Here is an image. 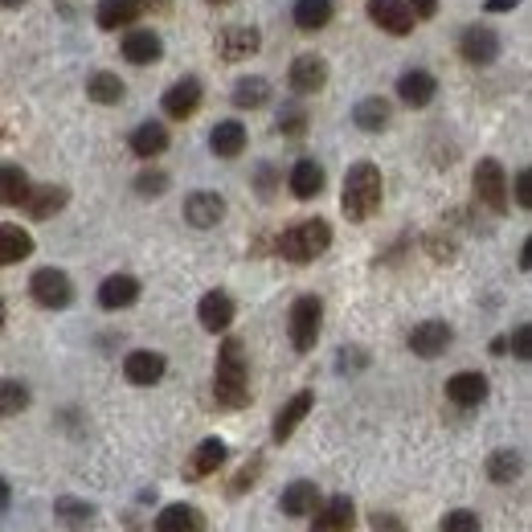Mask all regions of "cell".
Here are the masks:
<instances>
[{
  "instance_id": "cell-1",
  "label": "cell",
  "mask_w": 532,
  "mask_h": 532,
  "mask_svg": "<svg viewBox=\"0 0 532 532\" xmlns=\"http://www.w3.org/2000/svg\"><path fill=\"white\" fill-rule=\"evenodd\" d=\"M213 402L221 410H246L250 406V361H246V344L238 336H226V344L217 348Z\"/></svg>"
},
{
  "instance_id": "cell-2",
  "label": "cell",
  "mask_w": 532,
  "mask_h": 532,
  "mask_svg": "<svg viewBox=\"0 0 532 532\" xmlns=\"http://www.w3.org/2000/svg\"><path fill=\"white\" fill-rule=\"evenodd\" d=\"M381 197H385V176L377 164L361 160V164H352L348 176H344V189H340V209L348 221H369L377 209H381Z\"/></svg>"
},
{
  "instance_id": "cell-3",
  "label": "cell",
  "mask_w": 532,
  "mask_h": 532,
  "mask_svg": "<svg viewBox=\"0 0 532 532\" xmlns=\"http://www.w3.org/2000/svg\"><path fill=\"white\" fill-rule=\"evenodd\" d=\"M332 246V226L324 217H307V221H295L291 230L279 234V254L295 266H307V262H316L324 250Z\"/></svg>"
},
{
  "instance_id": "cell-4",
  "label": "cell",
  "mask_w": 532,
  "mask_h": 532,
  "mask_svg": "<svg viewBox=\"0 0 532 532\" xmlns=\"http://www.w3.org/2000/svg\"><path fill=\"white\" fill-rule=\"evenodd\" d=\"M287 332H291V348L295 352H312L320 344V332H324V299L320 295H299L291 303Z\"/></svg>"
},
{
  "instance_id": "cell-5",
  "label": "cell",
  "mask_w": 532,
  "mask_h": 532,
  "mask_svg": "<svg viewBox=\"0 0 532 532\" xmlns=\"http://www.w3.org/2000/svg\"><path fill=\"white\" fill-rule=\"evenodd\" d=\"M29 295L37 307H46V312H62V307L74 303V283L66 271H58V266H41V271H33V279H29Z\"/></svg>"
},
{
  "instance_id": "cell-6",
  "label": "cell",
  "mask_w": 532,
  "mask_h": 532,
  "mask_svg": "<svg viewBox=\"0 0 532 532\" xmlns=\"http://www.w3.org/2000/svg\"><path fill=\"white\" fill-rule=\"evenodd\" d=\"M508 172H504V164L500 160H479L475 164V197H479V205H487L492 213H508V205H512V197H508Z\"/></svg>"
},
{
  "instance_id": "cell-7",
  "label": "cell",
  "mask_w": 532,
  "mask_h": 532,
  "mask_svg": "<svg viewBox=\"0 0 532 532\" xmlns=\"http://www.w3.org/2000/svg\"><path fill=\"white\" fill-rule=\"evenodd\" d=\"M459 54H463V62H471V66H492L496 58H500V33L492 29V25H467L463 33H459Z\"/></svg>"
},
{
  "instance_id": "cell-8",
  "label": "cell",
  "mask_w": 532,
  "mask_h": 532,
  "mask_svg": "<svg viewBox=\"0 0 532 532\" xmlns=\"http://www.w3.org/2000/svg\"><path fill=\"white\" fill-rule=\"evenodd\" d=\"M406 344H410L414 357L434 361V357H442V352L455 344V328H451L447 320H426V324H418V328L406 336Z\"/></svg>"
},
{
  "instance_id": "cell-9",
  "label": "cell",
  "mask_w": 532,
  "mask_h": 532,
  "mask_svg": "<svg viewBox=\"0 0 532 532\" xmlns=\"http://www.w3.org/2000/svg\"><path fill=\"white\" fill-rule=\"evenodd\" d=\"M201 99H205L201 82H197V78H181V82H172L168 91H164L160 107H164V115H168V119L185 123V119H193V115L201 111Z\"/></svg>"
},
{
  "instance_id": "cell-10",
  "label": "cell",
  "mask_w": 532,
  "mask_h": 532,
  "mask_svg": "<svg viewBox=\"0 0 532 532\" xmlns=\"http://www.w3.org/2000/svg\"><path fill=\"white\" fill-rule=\"evenodd\" d=\"M226 459H230L226 438H201V442H197V451L185 459V479H189V483L209 479V475H217L221 467H226Z\"/></svg>"
},
{
  "instance_id": "cell-11",
  "label": "cell",
  "mask_w": 532,
  "mask_h": 532,
  "mask_svg": "<svg viewBox=\"0 0 532 532\" xmlns=\"http://www.w3.org/2000/svg\"><path fill=\"white\" fill-rule=\"evenodd\" d=\"M287 86L295 95H316L328 86V62L320 54H299L287 70Z\"/></svg>"
},
{
  "instance_id": "cell-12",
  "label": "cell",
  "mask_w": 532,
  "mask_h": 532,
  "mask_svg": "<svg viewBox=\"0 0 532 532\" xmlns=\"http://www.w3.org/2000/svg\"><path fill=\"white\" fill-rule=\"evenodd\" d=\"M213 46H217V58H226V62H242V58L258 54L262 33H258V25H230V29H221V33H217Z\"/></svg>"
},
{
  "instance_id": "cell-13",
  "label": "cell",
  "mask_w": 532,
  "mask_h": 532,
  "mask_svg": "<svg viewBox=\"0 0 532 532\" xmlns=\"http://www.w3.org/2000/svg\"><path fill=\"white\" fill-rule=\"evenodd\" d=\"M164 373H168L164 352L136 348V352H127V357H123V377L131 385H156V381H164Z\"/></svg>"
},
{
  "instance_id": "cell-14",
  "label": "cell",
  "mask_w": 532,
  "mask_h": 532,
  "mask_svg": "<svg viewBox=\"0 0 532 532\" xmlns=\"http://www.w3.org/2000/svg\"><path fill=\"white\" fill-rule=\"evenodd\" d=\"M234 316H238V307H234V299H230L226 291H205L201 303H197V320H201V328L213 332V336H217V332H230Z\"/></svg>"
},
{
  "instance_id": "cell-15",
  "label": "cell",
  "mask_w": 532,
  "mask_h": 532,
  "mask_svg": "<svg viewBox=\"0 0 532 532\" xmlns=\"http://www.w3.org/2000/svg\"><path fill=\"white\" fill-rule=\"evenodd\" d=\"M221 217H226V197H221V193L197 189V193L185 197V221L193 230H213Z\"/></svg>"
},
{
  "instance_id": "cell-16",
  "label": "cell",
  "mask_w": 532,
  "mask_h": 532,
  "mask_svg": "<svg viewBox=\"0 0 532 532\" xmlns=\"http://www.w3.org/2000/svg\"><path fill=\"white\" fill-rule=\"evenodd\" d=\"M312 532H352L357 528V504L348 496H332L328 504H316L312 512Z\"/></svg>"
},
{
  "instance_id": "cell-17",
  "label": "cell",
  "mask_w": 532,
  "mask_h": 532,
  "mask_svg": "<svg viewBox=\"0 0 532 532\" xmlns=\"http://www.w3.org/2000/svg\"><path fill=\"white\" fill-rule=\"evenodd\" d=\"M487 393H492V385H487V377L483 373H475V369H463V373H455L451 381H447V397L459 406V410H475V406H483L487 402Z\"/></svg>"
},
{
  "instance_id": "cell-18",
  "label": "cell",
  "mask_w": 532,
  "mask_h": 532,
  "mask_svg": "<svg viewBox=\"0 0 532 532\" xmlns=\"http://www.w3.org/2000/svg\"><path fill=\"white\" fill-rule=\"evenodd\" d=\"M369 21L393 37H406L414 29V13L406 9V0H369Z\"/></svg>"
},
{
  "instance_id": "cell-19",
  "label": "cell",
  "mask_w": 532,
  "mask_h": 532,
  "mask_svg": "<svg viewBox=\"0 0 532 532\" xmlns=\"http://www.w3.org/2000/svg\"><path fill=\"white\" fill-rule=\"evenodd\" d=\"M287 185H291V193H295L299 201L320 197V193H324V185H328L324 164H320V160H312V156L295 160V164H291V176H287Z\"/></svg>"
},
{
  "instance_id": "cell-20",
  "label": "cell",
  "mask_w": 532,
  "mask_h": 532,
  "mask_svg": "<svg viewBox=\"0 0 532 532\" xmlns=\"http://www.w3.org/2000/svg\"><path fill=\"white\" fill-rule=\"evenodd\" d=\"M312 406H316V389H299L295 397H291V402L275 414V426H271V438L275 442H287L295 430H299V422L307 418V414H312Z\"/></svg>"
},
{
  "instance_id": "cell-21",
  "label": "cell",
  "mask_w": 532,
  "mask_h": 532,
  "mask_svg": "<svg viewBox=\"0 0 532 532\" xmlns=\"http://www.w3.org/2000/svg\"><path fill=\"white\" fill-rule=\"evenodd\" d=\"M119 50H123V58H127L131 66H152V62L164 58V37L152 33V29H131V33L123 37Z\"/></svg>"
},
{
  "instance_id": "cell-22",
  "label": "cell",
  "mask_w": 532,
  "mask_h": 532,
  "mask_svg": "<svg viewBox=\"0 0 532 532\" xmlns=\"http://www.w3.org/2000/svg\"><path fill=\"white\" fill-rule=\"evenodd\" d=\"M140 299V279L136 275H107L99 283V307L103 312H123Z\"/></svg>"
},
{
  "instance_id": "cell-23",
  "label": "cell",
  "mask_w": 532,
  "mask_h": 532,
  "mask_svg": "<svg viewBox=\"0 0 532 532\" xmlns=\"http://www.w3.org/2000/svg\"><path fill=\"white\" fill-rule=\"evenodd\" d=\"M434 95H438V78L430 70H406L397 78V99L406 107H430Z\"/></svg>"
},
{
  "instance_id": "cell-24",
  "label": "cell",
  "mask_w": 532,
  "mask_h": 532,
  "mask_svg": "<svg viewBox=\"0 0 532 532\" xmlns=\"http://www.w3.org/2000/svg\"><path fill=\"white\" fill-rule=\"evenodd\" d=\"M144 0H99V9H95V21L99 29L115 33V29H127V25H136L144 17Z\"/></svg>"
},
{
  "instance_id": "cell-25",
  "label": "cell",
  "mask_w": 532,
  "mask_h": 532,
  "mask_svg": "<svg viewBox=\"0 0 532 532\" xmlns=\"http://www.w3.org/2000/svg\"><path fill=\"white\" fill-rule=\"evenodd\" d=\"M209 152L221 156V160H234L246 152V127L242 119H221L213 131H209Z\"/></svg>"
},
{
  "instance_id": "cell-26",
  "label": "cell",
  "mask_w": 532,
  "mask_h": 532,
  "mask_svg": "<svg viewBox=\"0 0 532 532\" xmlns=\"http://www.w3.org/2000/svg\"><path fill=\"white\" fill-rule=\"evenodd\" d=\"M168 127L164 123H156V119H148V123H140L136 131H131V140H127V148L136 152L140 160H156V156H164L168 152Z\"/></svg>"
},
{
  "instance_id": "cell-27",
  "label": "cell",
  "mask_w": 532,
  "mask_h": 532,
  "mask_svg": "<svg viewBox=\"0 0 532 532\" xmlns=\"http://www.w3.org/2000/svg\"><path fill=\"white\" fill-rule=\"evenodd\" d=\"M66 201H70V193H66L62 185H41V189H29L25 213H29L33 221H50V217H58V213L66 209Z\"/></svg>"
},
{
  "instance_id": "cell-28",
  "label": "cell",
  "mask_w": 532,
  "mask_h": 532,
  "mask_svg": "<svg viewBox=\"0 0 532 532\" xmlns=\"http://www.w3.org/2000/svg\"><path fill=\"white\" fill-rule=\"evenodd\" d=\"M156 532H205V512L193 504H168L156 516Z\"/></svg>"
},
{
  "instance_id": "cell-29",
  "label": "cell",
  "mask_w": 532,
  "mask_h": 532,
  "mask_svg": "<svg viewBox=\"0 0 532 532\" xmlns=\"http://www.w3.org/2000/svg\"><path fill=\"white\" fill-rule=\"evenodd\" d=\"M316 504H320V487L312 483V479H295L291 487H283V500H279V508L287 512V516H312L316 512Z\"/></svg>"
},
{
  "instance_id": "cell-30",
  "label": "cell",
  "mask_w": 532,
  "mask_h": 532,
  "mask_svg": "<svg viewBox=\"0 0 532 532\" xmlns=\"http://www.w3.org/2000/svg\"><path fill=\"white\" fill-rule=\"evenodd\" d=\"M291 17H295V29H303V33H320V29L332 25L336 5H332V0H295Z\"/></svg>"
},
{
  "instance_id": "cell-31",
  "label": "cell",
  "mask_w": 532,
  "mask_h": 532,
  "mask_svg": "<svg viewBox=\"0 0 532 532\" xmlns=\"http://www.w3.org/2000/svg\"><path fill=\"white\" fill-rule=\"evenodd\" d=\"M33 254V234L25 226H13V221H5L0 226V266H17Z\"/></svg>"
},
{
  "instance_id": "cell-32",
  "label": "cell",
  "mask_w": 532,
  "mask_h": 532,
  "mask_svg": "<svg viewBox=\"0 0 532 532\" xmlns=\"http://www.w3.org/2000/svg\"><path fill=\"white\" fill-rule=\"evenodd\" d=\"M86 99L99 103V107H119V103L127 99V86H123V78H119V74L99 70V74L86 78Z\"/></svg>"
},
{
  "instance_id": "cell-33",
  "label": "cell",
  "mask_w": 532,
  "mask_h": 532,
  "mask_svg": "<svg viewBox=\"0 0 532 532\" xmlns=\"http://www.w3.org/2000/svg\"><path fill=\"white\" fill-rule=\"evenodd\" d=\"M389 119H393V107H389L381 95H369V99H361L357 107H352V123H357L361 131H369V136L385 131Z\"/></svg>"
},
{
  "instance_id": "cell-34",
  "label": "cell",
  "mask_w": 532,
  "mask_h": 532,
  "mask_svg": "<svg viewBox=\"0 0 532 532\" xmlns=\"http://www.w3.org/2000/svg\"><path fill=\"white\" fill-rule=\"evenodd\" d=\"M230 99H234L238 111H258V107L271 103V82L266 78H238Z\"/></svg>"
},
{
  "instance_id": "cell-35",
  "label": "cell",
  "mask_w": 532,
  "mask_h": 532,
  "mask_svg": "<svg viewBox=\"0 0 532 532\" xmlns=\"http://www.w3.org/2000/svg\"><path fill=\"white\" fill-rule=\"evenodd\" d=\"M29 189L33 185L21 164H0V205H25Z\"/></svg>"
},
{
  "instance_id": "cell-36",
  "label": "cell",
  "mask_w": 532,
  "mask_h": 532,
  "mask_svg": "<svg viewBox=\"0 0 532 532\" xmlns=\"http://www.w3.org/2000/svg\"><path fill=\"white\" fill-rule=\"evenodd\" d=\"M54 516H58L66 528H78V532H82V528H91V524H95L99 512H95V504H86V500L58 496V500H54Z\"/></svg>"
},
{
  "instance_id": "cell-37",
  "label": "cell",
  "mask_w": 532,
  "mask_h": 532,
  "mask_svg": "<svg viewBox=\"0 0 532 532\" xmlns=\"http://www.w3.org/2000/svg\"><path fill=\"white\" fill-rule=\"evenodd\" d=\"M29 402H33V393H29V385L25 381H0V418H17V414H25L29 410Z\"/></svg>"
},
{
  "instance_id": "cell-38",
  "label": "cell",
  "mask_w": 532,
  "mask_h": 532,
  "mask_svg": "<svg viewBox=\"0 0 532 532\" xmlns=\"http://www.w3.org/2000/svg\"><path fill=\"white\" fill-rule=\"evenodd\" d=\"M520 471H524L520 451H496L492 459H487V479L492 483H512V479H520Z\"/></svg>"
},
{
  "instance_id": "cell-39",
  "label": "cell",
  "mask_w": 532,
  "mask_h": 532,
  "mask_svg": "<svg viewBox=\"0 0 532 532\" xmlns=\"http://www.w3.org/2000/svg\"><path fill=\"white\" fill-rule=\"evenodd\" d=\"M136 193H140V197H164V193H168V172L144 168V172L136 176Z\"/></svg>"
},
{
  "instance_id": "cell-40",
  "label": "cell",
  "mask_w": 532,
  "mask_h": 532,
  "mask_svg": "<svg viewBox=\"0 0 532 532\" xmlns=\"http://www.w3.org/2000/svg\"><path fill=\"white\" fill-rule=\"evenodd\" d=\"M258 475H262V455H254L238 475H234V483H230V496H246L250 487L258 483Z\"/></svg>"
},
{
  "instance_id": "cell-41",
  "label": "cell",
  "mask_w": 532,
  "mask_h": 532,
  "mask_svg": "<svg viewBox=\"0 0 532 532\" xmlns=\"http://www.w3.org/2000/svg\"><path fill=\"white\" fill-rule=\"evenodd\" d=\"M442 532H479V516L471 508H455L442 516Z\"/></svg>"
},
{
  "instance_id": "cell-42",
  "label": "cell",
  "mask_w": 532,
  "mask_h": 532,
  "mask_svg": "<svg viewBox=\"0 0 532 532\" xmlns=\"http://www.w3.org/2000/svg\"><path fill=\"white\" fill-rule=\"evenodd\" d=\"M279 131H283V136H291V140H299L303 131H307V111H303V107H283Z\"/></svg>"
},
{
  "instance_id": "cell-43",
  "label": "cell",
  "mask_w": 532,
  "mask_h": 532,
  "mask_svg": "<svg viewBox=\"0 0 532 532\" xmlns=\"http://www.w3.org/2000/svg\"><path fill=\"white\" fill-rule=\"evenodd\" d=\"M508 348L516 361H532V328L528 324H516V332L508 336Z\"/></svg>"
},
{
  "instance_id": "cell-44",
  "label": "cell",
  "mask_w": 532,
  "mask_h": 532,
  "mask_svg": "<svg viewBox=\"0 0 532 532\" xmlns=\"http://www.w3.org/2000/svg\"><path fill=\"white\" fill-rule=\"evenodd\" d=\"M512 185H516V205H520V209H532V172L520 168Z\"/></svg>"
},
{
  "instance_id": "cell-45",
  "label": "cell",
  "mask_w": 532,
  "mask_h": 532,
  "mask_svg": "<svg viewBox=\"0 0 532 532\" xmlns=\"http://www.w3.org/2000/svg\"><path fill=\"white\" fill-rule=\"evenodd\" d=\"M344 373H357V369H365L369 365V357H365V352L361 348H340V361H336Z\"/></svg>"
},
{
  "instance_id": "cell-46",
  "label": "cell",
  "mask_w": 532,
  "mask_h": 532,
  "mask_svg": "<svg viewBox=\"0 0 532 532\" xmlns=\"http://www.w3.org/2000/svg\"><path fill=\"white\" fill-rule=\"evenodd\" d=\"M373 532H410L402 516H393V512H377L373 516Z\"/></svg>"
},
{
  "instance_id": "cell-47",
  "label": "cell",
  "mask_w": 532,
  "mask_h": 532,
  "mask_svg": "<svg viewBox=\"0 0 532 532\" xmlns=\"http://www.w3.org/2000/svg\"><path fill=\"white\" fill-rule=\"evenodd\" d=\"M406 9L414 13V21H434L438 17V0H406Z\"/></svg>"
},
{
  "instance_id": "cell-48",
  "label": "cell",
  "mask_w": 532,
  "mask_h": 532,
  "mask_svg": "<svg viewBox=\"0 0 532 532\" xmlns=\"http://www.w3.org/2000/svg\"><path fill=\"white\" fill-rule=\"evenodd\" d=\"M258 193H262V197H271V193H275V168H271V164H262V168H258Z\"/></svg>"
},
{
  "instance_id": "cell-49",
  "label": "cell",
  "mask_w": 532,
  "mask_h": 532,
  "mask_svg": "<svg viewBox=\"0 0 532 532\" xmlns=\"http://www.w3.org/2000/svg\"><path fill=\"white\" fill-rule=\"evenodd\" d=\"M516 5H520V0H487L483 9H487V13H512Z\"/></svg>"
},
{
  "instance_id": "cell-50",
  "label": "cell",
  "mask_w": 532,
  "mask_h": 532,
  "mask_svg": "<svg viewBox=\"0 0 532 532\" xmlns=\"http://www.w3.org/2000/svg\"><path fill=\"white\" fill-rule=\"evenodd\" d=\"M9 504H13V487L9 479H0V512H9Z\"/></svg>"
},
{
  "instance_id": "cell-51",
  "label": "cell",
  "mask_w": 532,
  "mask_h": 532,
  "mask_svg": "<svg viewBox=\"0 0 532 532\" xmlns=\"http://www.w3.org/2000/svg\"><path fill=\"white\" fill-rule=\"evenodd\" d=\"M528 266H532V242L520 246V271H528Z\"/></svg>"
},
{
  "instance_id": "cell-52",
  "label": "cell",
  "mask_w": 532,
  "mask_h": 532,
  "mask_svg": "<svg viewBox=\"0 0 532 532\" xmlns=\"http://www.w3.org/2000/svg\"><path fill=\"white\" fill-rule=\"evenodd\" d=\"M209 9H226V5H234V0H205Z\"/></svg>"
},
{
  "instance_id": "cell-53",
  "label": "cell",
  "mask_w": 532,
  "mask_h": 532,
  "mask_svg": "<svg viewBox=\"0 0 532 532\" xmlns=\"http://www.w3.org/2000/svg\"><path fill=\"white\" fill-rule=\"evenodd\" d=\"M168 0H144V9H164Z\"/></svg>"
},
{
  "instance_id": "cell-54",
  "label": "cell",
  "mask_w": 532,
  "mask_h": 532,
  "mask_svg": "<svg viewBox=\"0 0 532 532\" xmlns=\"http://www.w3.org/2000/svg\"><path fill=\"white\" fill-rule=\"evenodd\" d=\"M0 5H5V9H21V5H25V0H0Z\"/></svg>"
},
{
  "instance_id": "cell-55",
  "label": "cell",
  "mask_w": 532,
  "mask_h": 532,
  "mask_svg": "<svg viewBox=\"0 0 532 532\" xmlns=\"http://www.w3.org/2000/svg\"><path fill=\"white\" fill-rule=\"evenodd\" d=\"M0 332H5V299H0Z\"/></svg>"
}]
</instances>
